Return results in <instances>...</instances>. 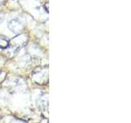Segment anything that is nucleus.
Returning a JSON list of instances; mask_svg holds the SVG:
<instances>
[{
	"mask_svg": "<svg viewBox=\"0 0 131 123\" xmlns=\"http://www.w3.org/2000/svg\"><path fill=\"white\" fill-rule=\"evenodd\" d=\"M8 45V41L6 38H4L3 36L0 35V47L2 48H6Z\"/></svg>",
	"mask_w": 131,
	"mask_h": 123,
	"instance_id": "f257e3e1",
	"label": "nucleus"
}]
</instances>
